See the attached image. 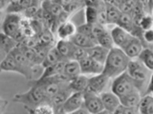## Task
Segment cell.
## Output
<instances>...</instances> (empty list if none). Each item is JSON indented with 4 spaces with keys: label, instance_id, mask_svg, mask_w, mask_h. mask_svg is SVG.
I'll use <instances>...</instances> for the list:
<instances>
[{
    "label": "cell",
    "instance_id": "obj_10",
    "mask_svg": "<svg viewBox=\"0 0 153 114\" xmlns=\"http://www.w3.org/2000/svg\"><path fill=\"white\" fill-rule=\"evenodd\" d=\"M110 31H111V35L113 38L115 47L119 48V49H121V50H123L134 37V35L131 32L123 30V28H120L118 26L113 27L112 30Z\"/></svg>",
    "mask_w": 153,
    "mask_h": 114
},
{
    "label": "cell",
    "instance_id": "obj_41",
    "mask_svg": "<svg viewBox=\"0 0 153 114\" xmlns=\"http://www.w3.org/2000/svg\"><path fill=\"white\" fill-rule=\"evenodd\" d=\"M153 88V73H152V75H151V78H150V82H149V86H148V89H147V92L146 93H148L150 91V90Z\"/></svg>",
    "mask_w": 153,
    "mask_h": 114
},
{
    "label": "cell",
    "instance_id": "obj_24",
    "mask_svg": "<svg viewBox=\"0 0 153 114\" xmlns=\"http://www.w3.org/2000/svg\"><path fill=\"white\" fill-rule=\"evenodd\" d=\"M65 60L63 57L61 56V54L59 52V50H56V47H52L49 49L47 52V55L45 57V60L43 61L42 63V66L43 68H47V66H49L51 65H54L56 63L59 61H63ZM65 61H68V60H65Z\"/></svg>",
    "mask_w": 153,
    "mask_h": 114
},
{
    "label": "cell",
    "instance_id": "obj_3",
    "mask_svg": "<svg viewBox=\"0 0 153 114\" xmlns=\"http://www.w3.org/2000/svg\"><path fill=\"white\" fill-rule=\"evenodd\" d=\"M127 72L137 83L138 88L143 95L146 94L149 86L152 71H150L138 58L131 59L128 65Z\"/></svg>",
    "mask_w": 153,
    "mask_h": 114
},
{
    "label": "cell",
    "instance_id": "obj_43",
    "mask_svg": "<svg viewBox=\"0 0 153 114\" xmlns=\"http://www.w3.org/2000/svg\"><path fill=\"white\" fill-rule=\"evenodd\" d=\"M98 114H111V113H109V112H108V111H106V110H103V111L100 112V113H98Z\"/></svg>",
    "mask_w": 153,
    "mask_h": 114
},
{
    "label": "cell",
    "instance_id": "obj_7",
    "mask_svg": "<svg viewBox=\"0 0 153 114\" xmlns=\"http://www.w3.org/2000/svg\"><path fill=\"white\" fill-rule=\"evenodd\" d=\"M111 81L112 79H110L104 73L89 76L88 86L84 92H90L93 94L100 95V93L105 91V88L111 84Z\"/></svg>",
    "mask_w": 153,
    "mask_h": 114
},
{
    "label": "cell",
    "instance_id": "obj_36",
    "mask_svg": "<svg viewBox=\"0 0 153 114\" xmlns=\"http://www.w3.org/2000/svg\"><path fill=\"white\" fill-rule=\"evenodd\" d=\"M78 31L79 32H81L83 33V34L87 35L88 37H90L91 39H93L94 41L97 42V39H96V37L93 33V28H92V25L91 24H87V23H84L82 25H80L78 27ZM98 44V43H97Z\"/></svg>",
    "mask_w": 153,
    "mask_h": 114
},
{
    "label": "cell",
    "instance_id": "obj_13",
    "mask_svg": "<svg viewBox=\"0 0 153 114\" xmlns=\"http://www.w3.org/2000/svg\"><path fill=\"white\" fill-rule=\"evenodd\" d=\"M143 49H145V46H143L142 40L139 37L134 36L133 39L123 48V50L130 59H136L140 56Z\"/></svg>",
    "mask_w": 153,
    "mask_h": 114
},
{
    "label": "cell",
    "instance_id": "obj_42",
    "mask_svg": "<svg viewBox=\"0 0 153 114\" xmlns=\"http://www.w3.org/2000/svg\"><path fill=\"white\" fill-rule=\"evenodd\" d=\"M148 6H149V11H150L151 8L153 7V0H148Z\"/></svg>",
    "mask_w": 153,
    "mask_h": 114
},
{
    "label": "cell",
    "instance_id": "obj_4",
    "mask_svg": "<svg viewBox=\"0 0 153 114\" xmlns=\"http://www.w3.org/2000/svg\"><path fill=\"white\" fill-rule=\"evenodd\" d=\"M110 88H111L110 90L116 94L119 98L126 96V95L131 93L132 91H135V90H139L137 83L128 74L127 71L117 76L116 78L112 79L111 84H110Z\"/></svg>",
    "mask_w": 153,
    "mask_h": 114
},
{
    "label": "cell",
    "instance_id": "obj_34",
    "mask_svg": "<svg viewBox=\"0 0 153 114\" xmlns=\"http://www.w3.org/2000/svg\"><path fill=\"white\" fill-rule=\"evenodd\" d=\"M138 27L143 31H148L153 28V15L151 13H146L138 22Z\"/></svg>",
    "mask_w": 153,
    "mask_h": 114
},
{
    "label": "cell",
    "instance_id": "obj_5",
    "mask_svg": "<svg viewBox=\"0 0 153 114\" xmlns=\"http://www.w3.org/2000/svg\"><path fill=\"white\" fill-rule=\"evenodd\" d=\"M23 16L18 13H7L2 22V31L9 36H16L20 31Z\"/></svg>",
    "mask_w": 153,
    "mask_h": 114
},
{
    "label": "cell",
    "instance_id": "obj_8",
    "mask_svg": "<svg viewBox=\"0 0 153 114\" xmlns=\"http://www.w3.org/2000/svg\"><path fill=\"white\" fill-rule=\"evenodd\" d=\"M84 107V92H73L59 109V112L69 114ZM57 112V111H56Z\"/></svg>",
    "mask_w": 153,
    "mask_h": 114
},
{
    "label": "cell",
    "instance_id": "obj_39",
    "mask_svg": "<svg viewBox=\"0 0 153 114\" xmlns=\"http://www.w3.org/2000/svg\"><path fill=\"white\" fill-rule=\"evenodd\" d=\"M113 114H141L140 111H139L138 108L135 107H126L123 106H120L117 110L115 111Z\"/></svg>",
    "mask_w": 153,
    "mask_h": 114
},
{
    "label": "cell",
    "instance_id": "obj_38",
    "mask_svg": "<svg viewBox=\"0 0 153 114\" xmlns=\"http://www.w3.org/2000/svg\"><path fill=\"white\" fill-rule=\"evenodd\" d=\"M140 39L142 40L145 48L150 45H153V28L148 31H143Z\"/></svg>",
    "mask_w": 153,
    "mask_h": 114
},
{
    "label": "cell",
    "instance_id": "obj_28",
    "mask_svg": "<svg viewBox=\"0 0 153 114\" xmlns=\"http://www.w3.org/2000/svg\"><path fill=\"white\" fill-rule=\"evenodd\" d=\"M138 109L141 114H153V95L150 93L143 95Z\"/></svg>",
    "mask_w": 153,
    "mask_h": 114
},
{
    "label": "cell",
    "instance_id": "obj_1",
    "mask_svg": "<svg viewBox=\"0 0 153 114\" xmlns=\"http://www.w3.org/2000/svg\"><path fill=\"white\" fill-rule=\"evenodd\" d=\"M28 85L30 88L25 92L14 95L13 101L22 104L29 114H33L38 106L45 103H50V98L47 96L44 89L40 86L31 82H29Z\"/></svg>",
    "mask_w": 153,
    "mask_h": 114
},
{
    "label": "cell",
    "instance_id": "obj_12",
    "mask_svg": "<svg viewBox=\"0 0 153 114\" xmlns=\"http://www.w3.org/2000/svg\"><path fill=\"white\" fill-rule=\"evenodd\" d=\"M104 107V110L113 114L117 110V108L121 106V100L111 90H105L100 94Z\"/></svg>",
    "mask_w": 153,
    "mask_h": 114
},
{
    "label": "cell",
    "instance_id": "obj_45",
    "mask_svg": "<svg viewBox=\"0 0 153 114\" xmlns=\"http://www.w3.org/2000/svg\"><path fill=\"white\" fill-rule=\"evenodd\" d=\"M13 1H14V0H13Z\"/></svg>",
    "mask_w": 153,
    "mask_h": 114
},
{
    "label": "cell",
    "instance_id": "obj_27",
    "mask_svg": "<svg viewBox=\"0 0 153 114\" xmlns=\"http://www.w3.org/2000/svg\"><path fill=\"white\" fill-rule=\"evenodd\" d=\"M105 6H106V23L107 25H117L118 20L120 16L122 14V11L120 10V8L113 6V5L106 4L105 3Z\"/></svg>",
    "mask_w": 153,
    "mask_h": 114
},
{
    "label": "cell",
    "instance_id": "obj_18",
    "mask_svg": "<svg viewBox=\"0 0 153 114\" xmlns=\"http://www.w3.org/2000/svg\"><path fill=\"white\" fill-rule=\"evenodd\" d=\"M89 76L83 74L79 75L78 77L72 79L69 82V88L72 92H84L88 86Z\"/></svg>",
    "mask_w": 153,
    "mask_h": 114
},
{
    "label": "cell",
    "instance_id": "obj_25",
    "mask_svg": "<svg viewBox=\"0 0 153 114\" xmlns=\"http://www.w3.org/2000/svg\"><path fill=\"white\" fill-rule=\"evenodd\" d=\"M36 37H37L38 45L44 46L47 48H52L56 46L54 34H53V31L50 28H44Z\"/></svg>",
    "mask_w": 153,
    "mask_h": 114
},
{
    "label": "cell",
    "instance_id": "obj_2",
    "mask_svg": "<svg viewBox=\"0 0 153 114\" xmlns=\"http://www.w3.org/2000/svg\"><path fill=\"white\" fill-rule=\"evenodd\" d=\"M130 60L131 59L124 53L123 50L114 47L109 50L107 59L104 63L102 73L107 75L110 79L116 78L117 76L127 70Z\"/></svg>",
    "mask_w": 153,
    "mask_h": 114
},
{
    "label": "cell",
    "instance_id": "obj_23",
    "mask_svg": "<svg viewBox=\"0 0 153 114\" xmlns=\"http://www.w3.org/2000/svg\"><path fill=\"white\" fill-rule=\"evenodd\" d=\"M66 62L67 61H65V60L59 61V62H57V63H56L54 65H51L49 66H47V68L44 69V71H43V74L41 76V78L53 77V76L64 73V69H65Z\"/></svg>",
    "mask_w": 153,
    "mask_h": 114
},
{
    "label": "cell",
    "instance_id": "obj_22",
    "mask_svg": "<svg viewBox=\"0 0 153 114\" xmlns=\"http://www.w3.org/2000/svg\"><path fill=\"white\" fill-rule=\"evenodd\" d=\"M18 46L19 43L13 36H9L1 32V35H0V47H1L2 51L6 53V55L9 54L10 52L13 50Z\"/></svg>",
    "mask_w": 153,
    "mask_h": 114
},
{
    "label": "cell",
    "instance_id": "obj_19",
    "mask_svg": "<svg viewBox=\"0 0 153 114\" xmlns=\"http://www.w3.org/2000/svg\"><path fill=\"white\" fill-rule=\"evenodd\" d=\"M35 2V0H14L7 9V13H24Z\"/></svg>",
    "mask_w": 153,
    "mask_h": 114
},
{
    "label": "cell",
    "instance_id": "obj_40",
    "mask_svg": "<svg viewBox=\"0 0 153 114\" xmlns=\"http://www.w3.org/2000/svg\"><path fill=\"white\" fill-rule=\"evenodd\" d=\"M13 0H0V9L2 12L7 11V9L10 7V5L12 4Z\"/></svg>",
    "mask_w": 153,
    "mask_h": 114
},
{
    "label": "cell",
    "instance_id": "obj_20",
    "mask_svg": "<svg viewBox=\"0 0 153 114\" xmlns=\"http://www.w3.org/2000/svg\"><path fill=\"white\" fill-rule=\"evenodd\" d=\"M73 44L76 47H79V48H84V49H90L97 44V42L94 41L93 39H91L90 37H88L87 35L83 34V33L76 31V34L70 39Z\"/></svg>",
    "mask_w": 153,
    "mask_h": 114
},
{
    "label": "cell",
    "instance_id": "obj_37",
    "mask_svg": "<svg viewBox=\"0 0 153 114\" xmlns=\"http://www.w3.org/2000/svg\"><path fill=\"white\" fill-rule=\"evenodd\" d=\"M89 56L88 55V49H84V48H79L76 46V49L74 50L73 56H72L71 60H76V61H80L84 59L85 57Z\"/></svg>",
    "mask_w": 153,
    "mask_h": 114
},
{
    "label": "cell",
    "instance_id": "obj_44",
    "mask_svg": "<svg viewBox=\"0 0 153 114\" xmlns=\"http://www.w3.org/2000/svg\"><path fill=\"white\" fill-rule=\"evenodd\" d=\"M148 93H150V94H152V95H153V88H152V89L150 90V91H149V92H148ZM146 94H147V93H146Z\"/></svg>",
    "mask_w": 153,
    "mask_h": 114
},
{
    "label": "cell",
    "instance_id": "obj_21",
    "mask_svg": "<svg viewBox=\"0 0 153 114\" xmlns=\"http://www.w3.org/2000/svg\"><path fill=\"white\" fill-rule=\"evenodd\" d=\"M109 50H110L105 49L103 47H100V45H96L92 48H90V49H88V55L90 57H92L96 61H98L100 63L104 65L105 61L107 59Z\"/></svg>",
    "mask_w": 153,
    "mask_h": 114
},
{
    "label": "cell",
    "instance_id": "obj_31",
    "mask_svg": "<svg viewBox=\"0 0 153 114\" xmlns=\"http://www.w3.org/2000/svg\"><path fill=\"white\" fill-rule=\"evenodd\" d=\"M18 48L20 49V50L23 52L24 55L27 57V59L30 61L33 66L41 65L39 60H38V57H37V54H36V52L35 48L28 47V46H25V45H23V44H19Z\"/></svg>",
    "mask_w": 153,
    "mask_h": 114
},
{
    "label": "cell",
    "instance_id": "obj_11",
    "mask_svg": "<svg viewBox=\"0 0 153 114\" xmlns=\"http://www.w3.org/2000/svg\"><path fill=\"white\" fill-rule=\"evenodd\" d=\"M84 107L91 114H98L104 110V107L100 95L84 92Z\"/></svg>",
    "mask_w": 153,
    "mask_h": 114
},
{
    "label": "cell",
    "instance_id": "obj_15",
    "mask_svg": "<svg viewBox=\"0 0 153 114\" xmlns=\"http://www.w3.org/2000/svg\"><path fill=\"white\" fill-rule=\"evenodd\" d=\"M73 93L71 91V89L69 88V84L66 85L65 87L62 88L59 92H57L55 96H53L50 100V103L53 107H55L56 111H59L60 107L63 106V104L66 102V100L68 99V97Z\"/></svg>",
    "mask_w": 153,
    "mask_h": 114
},
{
    "label": "cell",
    "instance_id": "obj_14",
    "mask_svg": "<svg viewBox=\"0 0 153 114\" xmlns=\"http://www.w3.org/2000/svg\"><path fill=\"white\" fill-rule=\"evenodd\" d=\"M76 31H78V27L70 20L61 23L56 28V34L61 40H70Z\"/></svg>",
    "mask_w": 153,
    "mask_h": 114
},
{
    "label": "cell",
    "instance_id": "obj_9",
    "mask_svg": "<svg viewBox=\"0 0 153 114\" xmlns=\"http://www.w3.org/2000/svg\"><path fill=\"white\" fill-rule=\"evenodd\" d=\"M79 65L81 69V74L86 76H93L103 72L104 65L96 61L90 56H87L84 59L80 60Z\"/></svg>",
    "mask_w": 153,
    "mask_h": 114
},
{
    "label": "cell",
    "instance_id": "obj_29",
    "mask_svg": "<svg viewBox=\"0 0 153 114\" xmlns=\"http://www.w3.org/2000/svg\"><path fill=\"white\" fill-rule=\"evenodd\" d=\"M64 73L68 76L70 80L78 77L79 75L81 74V69L79 61L76 60H68L66 62Z\"/></svg>",
    "mask_w": 153,
    "mask_h": 114
},
{
    "label": "cell",
    "instance_id": "obj_33",
    "mask_svg": "<svg viewBox=\"0 0 153 114\" xmlns=\"http://www.w3.org/2000/svg\"><path fill=\"white\" fill-rule=\"evenodd\" d=\"M98 45L100 47H103L107 50H111L115 47L114 45V41L111 35V31H109L108 30L106 31H104L102 35H100L97 39Z\"/></svg>",
    "mask_w": 153,
    "mask_h": 114
},
{
    "label": "cell",
    "instance_id": "obj_16",
    "mask_svg": "<svg viewBox=\"0 0 153 114\" xmlns=\"http://www.w3.org/2000/svg\"><path fill=\"white\" fill-rule=\"evenodd\" d=\"M56 50L61 54L65 60H71L72 56H73L74 50L76 49V46L73 44V42L71 40H61L59 39L56 43Z\"/></svg>",
    "mask_w": 153,
    "mask_h": 114
},
{
    "label": "cell",
    "instance_id": "obj_30",
    "mask_svg": "<svg viewBox=\"0 0 153 114\" xmlns=\"http://www.w3.org/2000/svg\"><path fill=\"white\" fill-rule=\"evenodd\" d=\"M84 16L85 23L93 24L99 23V11L97 7L91 6V5H85L84 8Z\"/></svg>",
    "mask_w": 153,
    "mask_h": 114
},
{
    "label": "cell",
    "instance_id": "obj_32",
    "mask_svg": "<svg viewBox=\"0 0 153 114\" xmlns=\"http://www.w3.org/2000/svg\"><path fill=\"white\" fill-rule=\"evenodd\" d=\"M138 59L140 60L148 69L153 72V51L150 49L145 48V49L143 50V51L141 52L140 56L138 57Z\"/></svg>",
    "mask_w": 153,
    "mask_h": 114
},
{
    "label": "cell",
    "instance_id": "obj_6",
    "mask_svg": "<svg viewBox=\"0 0 153 114\" xmlns=\"http://www.w3.org/2000/svg\"><path fill=\"white\" fill-rule=\"evenodd\" d=\"M13 58L16 59V63L20 69V74L23 75L27 80L31 81L33 80V68L36 66H33L30 61L27 59V57L24 55L23 52L20 50V49L17 47L16 48L10 52Z\"/></svg>",
    "mask_w": 153,
    "mask_h": 114
},
{
    "label": "cell",
    "instance_id": "obj_35",
    "mask_svg": "<svg viewBox=\"0 0 153 114\" xmlns=\"http://www.w3.org/2000/svg\"><path fill=\"white\" fill-rule=\"evenodd\" d=\"M33 114H56V110L51 103H45L38 106Z\"/></svg>",
    "mask_w": 153,
    "mask_h": 114
},
{
    "label": "cell",
    "instance_id": "obj_17",
    "mask_svg": "<svg viewBox=\"0 0 153 114\" xmlns=\"http://www.w3.org/2000/svg\"><path fill=\"white\" fill-rule=\"evenodd\" d=\"M142 97L143 94L139 90H135V91H132L131 93L126 95V96L121 97L120 100H121V104L123 107L138 108Z\"/></svg>",
    "mask_w": 153,
    "mask_h": 114
},
{
    "label": "cell",
    "instance_id": "obj_26",
    "mask_svg": "<svg viewBox=\"0 0 153 114\" xmlns=\"http://www.w3.org/2000/svg\"><path fill=\"white\" fill-rule=\"evenodd\" d=\"M0 66H1L2 71H11V72H16L20 74V69H19L16 59L13 58V56L11 53L4 57Z\"/></svg>",
    "mask_w": 153,
    "mask_h": 114
}]
</instances>
